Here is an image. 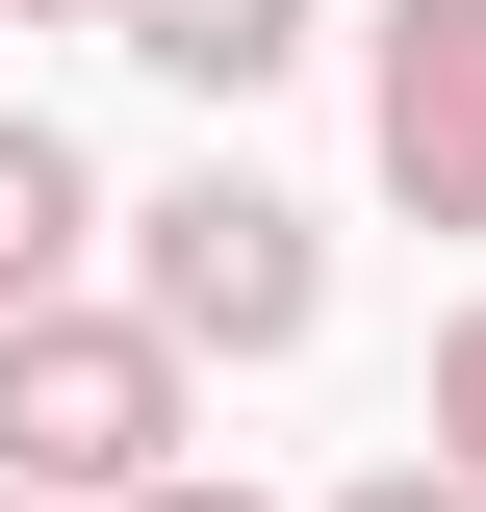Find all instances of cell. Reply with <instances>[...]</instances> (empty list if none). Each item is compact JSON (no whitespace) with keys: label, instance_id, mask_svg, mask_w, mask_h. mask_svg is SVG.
Returning a JSON list of instances; mask_svg holds the SVG:
<instances>
[{"label":"cell","instance_id":"277c9868","mask_svg":"<svg viewBox=\"0 0 486 512\" xmlns=\"http://www.w3.org/2000/svg\"><path fill=\"white\" fill-rule=\"evenodd\" d=\"M103 231H128V205H103V154H77L52 103H0V333H26V308H77V256H103Z\"/></svg>","mask_w":486,"mask_h":512},{"label":"cell","instance_id":"52a82bcc","mask_svg":"<svg viewBox=\"0 0 486 512\" xmlns=\"http://www.w3.org/2000/svg\"><path fill=\"white\" fill-rule=\"evenodd\" d=\"M333 512H486V487H461V461H359Z\"/></svg>","mask_w":486,"mask_h":512},{"label":"cell","instance_id":"6da1fadb","mask_svg":"<svg viewBox=\"0 0 486 512\" xmlns=\"http://www.w3.org/2000/svg\"><path fill=\"white\" fill-rule=\"evenodd\" d=\"M180 333L128 308V282H77V308H26L0 333V487L26 512H128V487H180Z\"/></svg>","mask_w":486,"mask_h":512},{"label":"cell","instance_id":"3957f363","mask_svg":"<svg viewBox=\"0 0 486 512\" xmlns=\"http://www.w3.org/2000/svg\"><path fill=\"white\" fill-rule=\"evenodd\" d=\"M359 128L410 231H486V0H384L359 26Z\"/></svg>","mask_w":486,"mask_h":512},{"label":"cell","instance_id":"8992f818","mask_svg":"<svg viewBox=\"0 0 486 512\" xmlns=\"http://www.w3.org/2000/svg\"><path fill=\"white\" fill-rule=\"evenodd\" d=\"M410 461H461V487H486V308L435 333V410H410Z\"/></svg>","mask_w":486,"mask_h":512},{"label":"cell","instance_id":"7a4b0ae2","mask_svg":"<svg viewBox=\"0 0 486 512\" xmlns=\"http://www.w3.org/2000/svg\"><path fill=\"white\" fill-rule=\"evenodd\" d=\"M128 308L180 333V359H307V333H333V231H307L282 180H231V154H205V180L128 205Z\"/></svg>","mask_w":486,"mask_h":512},{"label":"cell","instance_id":"5b68a950","mask_svg":"<svg viewBox=\"0 0 486 512\" xmlns=\"http://www.w3.org/2000/svg\"><path fill=\"white\" fill-rule=\"evenodd\" d=\"M128 52L180 77V103H256V77L307 52V0H128Z\"/></svg>","mask_w":486,"mask_h":512},{"label":"cell","instance_id":"30bf717a","mask_svg":"<svg viewBox=\"0 0 486 512\" xmlns=\"http://www.w3.org/2000/svg\"><path fill=\"white\" fill-rule=\"evenodd\" d=\"M0 512H26V487H0Z\"/></svg>","mask_w":486,"mask_h":512},{"label":"cell","instance_id":"9c48e42d","mask_svg":"<svg viewBox=\"0 0 486 512\" xmlns=\"http://www.w3.org/2000/svg\"><path fill=\"white\" fill-rule=\"evenodd\" d=\"M0 26H128V0H0Z\"/></svg>","mask_w":486,"mask_h":512},{"label":"cell","instance_id":"ba28073f","mask_svg":"<svg viewBox=\"0 0 486 512\" xmlns=\"http://www.w3.org/2000/svg\"><path fill=\"white\" fill-rule=\"evenodd\" d=\"M128 512H256V487H231V461H180V487H128Z\"/></svg>","mask_w":486,"mask_h":512}]
</instances>
